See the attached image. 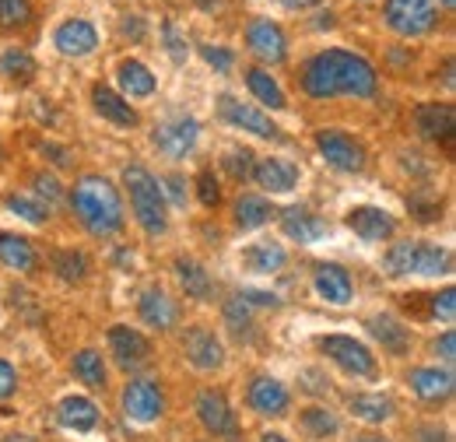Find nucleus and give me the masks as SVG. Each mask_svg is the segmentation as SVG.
I'll return each instance as SVG.
<instances>
[{"label":"nucleus","instance_id":"bb28decb","mask_svg":"<svg viewBox=\"0 0 456 442\" xmlns=\"http://www.w3.org/2000/svg\"><path fill=\"white\" fill-rule=\"evenodd\" d=\"M92 102H95L99 116H106V119L116 123V127H137V112L130 110L126 99H119L113 88L95 85V88H92Z\"/></svg>","mask_w":456,"mask_h":442},{"label":"nucleus","instance_id":"1a4fd4ad","mask_svg":"<svg viewBox=\"0 0 456 442\" xmlns=\"http://www.w3.org/2000/svg\"><path fill=\"white\" fill-rule=\"evenodd\" d=\"M218 112L225 116L232 127H242L246 134H256V137H264V141H281V130L271 123L267 112H260L256 106H242L235 95H222Z\"/></svg>","mask_w":456,"mask_h":442},{"label":"nucleus","instance_id":"c9c22d12","mask_svg":"<svg viewBox=\"0 0 456 442\" xmlns=\"http://www.w3.org/2000/svg\"><path fill=\"white\" fill-rule=\"evenodd\" d=\"M302 429L313 436V439H327V436H338V418L327 411V407H305L302 411Z\"/></svg>","mask_w":456,"mask_h":442},{"label":"nucleus","instance_id":"4c0bfd02","mask_svg":"<svg viewBox=\"0 0 456 442\" xmlns=\"http://www.w3.org/2000/svg\"><path fill=\"white\" fill-rule=\"evenodd\" d=\"M225 323L232 327V333L235 337H249V302H242L239 295L235 299H228L225 302Z\"/></svg>","mask_w":456,"mask_h":442},{"label":"nucleus","instance_id":"e2e57ef3","mask_svg":"<svg viewBox=\"0 0 456 442\" xmlns=\"http://www.w3.org/2000/svg\"><path fill=\"white\" fill-rule=\"evenodd\" d=\"M4 442H36V439H28V436H7Z\"/></svg>","mask_w":456,"mask_h":442},{"label":"nucleus","instance_id":"6ab92c4d","mask_svg":"<svg viewBox=\"0 0 456 442\" xmlns=\"http://www.w3.org/2000/svg\"><path fill=\"white\" fill-rule=\"evenodd\" d=\"M369 333L387 348V351H394V355H407V348H411V331L400 323L397 316H390V313H379V316H369Z\"/></svg>","mask_w":456,"mask_h":442},{"label":"nucleus","instance_id":"2f4dec72","mask_svg":"<svg viewBox=\"0 0 456 442\" xmlns=\"http://www.w3.org/2000/svg\"><path fill=\"white\" fill-rule=\"evenodd\" d=\"M246 85H249V92H253L264 106H271V110H285V92H281V85H278L267 70H260V67L246 70Z\"/></svg>","mask_w":456,"mask_h":442},{"label":"nucleus","instance_id":"b1692460","mask_svg":"<svg viewBox=\"0 0 456 442\" xmlns=\"http://www.w3.org/2000/svg\"><path fill=\"white\" fill-rule=\"evenodd\" d=\"M316 291L327 299V302H334V306H344V302H351V277L344 267L338 264H320L316 267Z\"/></svg>","mask_w":456,"mask_h":442},{"label":"nucleus","instance_id":"f257e3e1","mask_svg":"<svg viewBox=\"0 0 456 442\" xmlns=\"http://www.w3.org/2000/svg\"><path fill=\"white\" fill-rule=\"evenodd\" d=\"M302 88L313 99H334V95H358L369 99L379 88V78L369 60L347 53V50H327L313 56L302 70Z\"/></svg>","mask_w":456,"mask_h":442},{"label":"nucleus","instance_id":"72a5a7b5","mask_svg":"<svg viewBox=\"0 0 456 442\" xmlns=\"http://www.w3.org/2000/svg\"><path fill=\"white\" fill-rule=\"evenodd\" d=\"M74 376L92 389H106V365L99 351H77L74 355Z\"/></svg>","mask_w":456,"mask_h":442},{"label":"nucleus","instance_id":"ea45409f","mask_svg":"<svg viewBox=\"0 0 456 442\" xmlns=\"http://www.w3.org/2000/svg\"><path fill=\"white\" fill-rule=\"evenodd\" d=\"M28 18H32V4L28 0H0V25L4 29L25 25Z\"/></svg>","mask_w":456,"mask_h":442},{"label":"nucleus","instance_id":"9d476101","mask_svg":"<svg viewBox=\"0 0 456 442\" xmlns=\"http://www.w3.org/2000/svg\"><path fill=\"white\" fill-rule=\"evenodd\" d=\"M110 351H113L119 369H141L151 358L148 337L141 331H134V327H123V323H116L113 331H110Z\"/></svg>","mask_w":456,"mask_h":442},{"label":"nucleus","instance_id":"a878e982","mask_svg":"<svg viewBox=\"0 0 456 442\" xmlns=\"http://www.w3.org/2000/svg\"><path fill=\"white\" fill-rule=\"evenodd\" d=\"M285 246L278 242H253L246 253H242V267L253 271V274H274L285 267Z\"/></svg>","mask_w":456,"mask_h":442},{"label":"nucleus","instance_id":"f3484780","mask_svg":"<svg viewBox=\"0 0 456 442\" xmlns=\"http://www.w3.org/2000/svg\"><path fill=\"white\" fill-rule=\"evenodd\" d=\"M137 313H141V320H144L148 327H155V331H169L172 323H175V302H172L162 288L141 291Z\"/></svg>","mask_w":456,"mask_h":442},{"label":"nucleus","instance_id":"a18cd8bd","mask_svg":"<svg viewBox=\"0 0 456 442\" xmlns=\"http://www.w3.org/2000/svg\"><path fill=\"white\" fill-rule=\"evenodd\" d=\"M32 186H36V193H39V197H46V201H60V183H57V176H50V172H36Z\"/></svg>","mask_w":456,"mask_h":442},{"label":"nucleus","instance_id":"09e8293b","mask_svg":"<svg viewBox=\"0 0 456 442\" xmlns=\"http://www.w3.org/2000/svg\"><path fill=\"white\" fill-rule=\"evenodd\" d=\"M239 299H242V302H253V306H264V309H274V306H281V302H278V295H267V291H253V288H246Z\"/></svg>","mask_w":456,"mask_h":442},{"label":"nucleus","instance_id":"0eeeda50","mask_svg":"<svg viewBox=\"0 0 456 442\" xmlns=\"http://www.w3.org/2000/svg\"><path fill=\"white\" fill-rule=\"evenodd\" d=\"M162 411H166V397H162L159 383H151V380H130L126 383V389H123V414L130 422L151 425L155 418H162Z\"/></svg>","mask_w":456,"mask_h":442},{"label":"nucleus","instance_id":"58836bf2","mask_svg":"<svg viewBox=\"0 0 456 442\" xmlns=\"http://www.w3.org/2000/svg\"><path fill=\"white\" fill-rule=\"evenodd\" d=\"M57 274L63 277V281H81V277L88 274V260H85V253H74V250L57 253Z\"/></svg>","mask_w":456,"mask_h":442},{"label":"nucleus","instance_id":"c03bdc74","mask_svg":"<svg viewBox=\"0 0 456 442\" xmlns=\"http://www.w3.org/2000/svg\"><path fill=\"white\" fill-rule=\"evenodd\" d=\"M249 162H253L249 151H228L222 166H225V172L232 179H246V176H249Z\"/></svg>","mask_w":456,"mask_h":442},{"label":"nucleus","instance_id":"bf43d9fd","mask_svg":"<svg viewBox=\"0 0 456 442\" xmlns=\"http://www.w3.org/2000/svg\"><path fill=\"white\" fill-rule=\"evenodd\" d=\"M354 442H390L387 436H358Z\"/></svg>","mask_w":456,"mask_h":442},{"label":"nucleus","instance_id":"3c124183","mask_svg":"<svg viewBox=\"0 0 456 442\" xmlns=\"http://www.w3.org/2000/svg\"><path fill=\"white\" fill-rule=\"evenodd\" d=\"M43 155L46 159H53V166H70V151L67 148H57V144H43Z\"/></svg>","mask_w":456,"mask_h":442},{"label":"nucleus","instance_id":"c756f323","mask_svg":"<svg viewBox=\"0 0 456 442\" xmlns=\"http://www.w3.org/2000/svg\"><path fill=\"white\" fill-rule=\"evenodd\" d=\"M175 274H179V284H183V291H186V295H193V299H211V291H215L211 274H208L197 260L179 257V260H175Z\"/></svg>","mask_w":456,"mask_h":442},{"label":"nucleus","instance_id":"864d4df0","mask_svg":"<svg viewBox=\"0 0 456 442\" xmlns=\"http://www.w3.org/2000/svg\"><path fill=\"white\" fill-rule=\"evenodd\" d=\"M166 186H169V197L175 204H186V190H183V179L179 176H166Z\"/></svg>","mask_w":456,"mask_h":442},{"label":"nucleus","instance_id":"5fc2aeb1","mask_svg":"<svg viewBox=\"0 0 456 442\" xmlns=\"http://www.w3.org/2000/svg\"><path fill=\"white\" fill-rule=\"evenodd\" d=\"M418 436H421L425 442H450V436H446V432H436V429H421Z\"/></svg>","mask_w":456,"mask_h":442},{"label":"nucleus","instance_id":"6e6d98bb","mask_svg":"<svg viewBox=\"0 0 456 442\" xmlns=\"http://www.w3.org/2000/svg\"><path fill=\"white\" fill-rule=\"evenodd\" d=\"M288 11H305V7H316L320 0H281Z\"/></svg>","mask_w":456,"mask_h":442},{"label":"nucleus","instance_id":"052dcab7","mask_svg":"<svg viewBox=\"0 0 456 442\" xmlns=\"http://www.w3.org/2000/svg\"><path fill=\"white\" fill-rule=\"evenodd\" d=\"M197 4H200V7H204V11H211V7H218V4H222V0H197Z\"/></svg>","mask_w":456,"mask_h":442},{"label":"nucleus","instance_id":"6e6552de","mask_svg":"<svg viewBox=\"0 0 456 442\" xmlns=\"http://www.w3.org/2000/svg\"><path fill=\"white\" fill-rule=\"evenodd\" d=\"M316 148L323 151V159L341 172H362L365 168V151L358 141H351L341 130H320L316 134Z\"/></svg>","mask_w":456,"mask_h":442},{"label":"nucleus","instance_id":"37998d69","mask_svg":"<svg viewBox=\"0 0 456 442\" xmlns=\"http://www.w3.org/2000/svg\"><path fill=\"white\" fill-rule=\"evenodd\" d=\"M197 197H200V204H208V208H215V204L222 201V190H218V183H215L211 172H200V176H197Z\"/></svg>","mask_w":456,"mask_h":442},{"label":"nucleus","instance_id":"f704fd0d","mask_svg":"<svg viewBox=\"0 0 456 442\" xmlns=\"http://www.w3.org/2000/svg\"><path fill=\"white\" fill-rule=\"evenodd\" d=\"M0 70H4L11 81L28 85V81L36 78V60L25 53V50H4V56H0Z\"/></svg>","mask_w":456,"mask_h":442},{"label":"nucleus","instance_id":"0e129e2a","mask_svg":"<svg viewBox=\"0 0 456 442\" xmlns=\"http://www.w3.org/2000/svg\"><path fill=\"white\" fill-rule=\"evenodd\" d=\"M443 4H446V7H453V0H443Z\"/></svg>","mask_w":456,"mask_h":442},{"label":"nucleus","instance_id":"a211bd4d","mask_svg":"<svg viewBox=\"0 0 456 442\" xmlns=\"http://www.w3.org/2000/svg\"><path fill=\"white\" fill-rule=\"evenodd\" d=\"M253 176L271 193H291L295 183H298V168L291 166V162H285V159H260L256 168H253Z\"/></svg>","mask_w":456,"mask_h":442},{"label":"nucleus","instance_id":"39448f33","mask_svg":"<svg viewBox=\"0 0 456 442\" xmlns=\"http://www.w3.org/2000/svg\"><path fill=\"white\" fill-rule=\"evenodd\" d=\"M320 351H323L338 369H344L347 376H362V380L376 376V358H372V351H369L362 340H354V337H344V333L320 337Z\"/></svg>","mask_w":456,"mask_h":442},{"label":"nucleus","instance_id":"473e14b6","mask_svg":"<svg viewBox=\"0 0 456 442\" xmlns=\"http://www.w3.org/2000/svg\"><path fill=\"white\" fill-rule=\"evenodd\" d=\"M271 221V204L264 201V197H256V193H246V197H239V204H235V225L239 228H260V225H267Z\"/></svg>","mask_w":456,"mask_h":442},{"label":"nucleus","instance_id":"e433bc0d","mask_svg":"<svg viewBox=\"0 0 456 442\" xmlns=\"http://www.w3.org/2000/svg\"><path fill=\"white\" fill-rule=\"evenodd\" d=\"M7 211H14L18 218L32 221V225L50 221V208L39 204V201H32V197H7Z\"/></svg>","mask_w":456,"mask_h":442},{"label":"nucleus","instance_id":"8fccbe9b","mask_svg":"<svg viewBox=\"0 0 456 442\" xmlns=\"http://www.w3.org/2000/svg\"><path fill=\"white\" fill-rule=\"evenodd\" d=\"M436 351L443 355V362H446V365H453V362H456V333L453 331L443 333V340L436 344Z\"/></svg>","mask_w":456,"mask_h":442},{"label":"nucleus","instance_id":"4468645a","mask_svg":"<svg viewBox=\"0 0 456 442\" xmlns=\"http://www.w3.org/2000/svg\"><path fill=\"white\" fill-rule=\"evenodd\" d=\"M197 418H200V425H204L208 432H215V436H232V432H235V414H232V407H228L225 393H218V389H204V393L197 397Z\"/></svg>","mask_w":456,"mask_h":442},{"label":"nucleus","instance_id":"4d7b16f0","mask_svg":"<svg viewBox=\"0 0 456 442\" xmlns=\"http://www.w3.org/2000/svg\"><path fill=\"white\" fill-rule=\"evenodd\" d=\"M443 81H446V88H453V60H446V67H443Z\"/></svg>","mask_w":456,"mask_h":442},{"label":"nucleus","instance_id":"680f3d73","mask_svg":"<svg viewBox=\"0 0 456 442\" xmlns=\"http://www.w3.org/2000/svg\"><path fill=\"white\" fill-rule=\"evenodd\" d=\"M260 442H288V439H285V436H271V432H267V436H264Z\"/></svg>","mask_w":456,"mask_h":442},{"label":"nucleus","instance_id":"de8ad7c7","mask_svg":"<svg viewBox=\"0 0 456 442\" xmlns=\"http://www.w3.org/2000/svg\"><path fill=\"white\" fill-rule=\"evenodd\" d=\"M14 389H18V376H14L11 362H4V358H0V400H7Z\"/></svg>","mask_w":456,"mask_h":442},{"label":"nucleus","instance_id":"79ce46f5","mask_svg":"<svg viewBox=\"0 0 456 442\" xmlns=\"http://www.w3.org/2000/svg\"><path fill=\"white\" fill-rule=\"evenodd\" d=\"M432 316H439V320L453 323V316H456V291L453 288H443V291L432 299Z\"/></svg>","mask_w":456,"mask_h":442},{"label":"nucleus","instance_id":"13d9d810","mask_svg":"<svg viewBox=\"0 0 456 442\" xmlns=\"http://www.w3.org/2000/svg\"><path fill=\"white\" fill-rule=\"evenodd\" d=\"M330 25H334V14H330V11H327V14H320V18H316V29H330Z\"/></svg>","mask_w":456,"mask_h":442},{"label":"nucleus","instance_id":"a19ab883","mask_svg":"<svg viewBox=\"0 0 456 442\" xmlns=\"http://www.w3.org/2000/svg\"><path fill=\"white\" fill-rule=\"evenodd\" d=\"M162 39H166V50H169V56L175 63H183V60L190 56V46H186V39L179 36V25H175L172 18L162 21Z\"/></svg>","mask_w":456,"mask_h":442},{"label":"nucleus","instance_id":"dca6fc26","mask_svg":"<svg viewBox=\"0 0 456 442\" xmlns=\"http://www.w3.org/2000/svg\"><path fill=\"white\" fill-rule=\"evenodd\" d=\"M347 228L358 232L365 242H383L394 235V218L383 208H354L347 211Z\"/></svg>","mask_w":456,"mask_h":442},{"label":"nucleus","instance_id":"412c9836","mask_svg":"<svg viewBox=\"0 0 456 442\" xmlns=\"http://www.w3.org/2000/svg\"><path fill=\"white\" fill-rule=\"evenodd\" d=\"M414 123H418V134L421 137H450L453 134L456 112L446 102H428V106H418Z\"/></svg>","mask_w":456,"mask_h":442},{"label":"nucleus","instance_id":"ddd939ff","mask_svg":"<svg viewBox=\"0 0 456 442\" xmlns=\"http://www.w3.org/2000/svg\"><path fill=\"white\" fill-rule=\"evenodd\" d=\"M246 43H249L253 53L260 56V60H267V63H281L288 53L285 32H281L274 21H267V18L249 21V29H246Z\"/></svg>","mask_w":456,"mask_h":442},{"label":"nucleus","instance_id":"393cba45","mask_svg":"<svg viewBox=\"0 0 456 442\" xmlns=\"http://www.w3.org/2000/svg\"><path fill=\"white\" fill-rule=\"evenodd\" d=\"M411 389L428 400V404H439L446 397H453V376L450 372H439V369H414L411 372Z\"/></svg>","mask_w":456,"mask_h":442},{"label":"nucleus","instance_id":"2eb2a0df","mask_svg":"<svg viewBox=\"0 0 456 442\" xmlns=\"http://www.w3.org/2000/svg\"><path fill=\"white\" fill-rule=\"evenodd\" d=\"M53 43H57V50L63 56H88L95 46H99V32H95L88 21L70 18V21H63V25L57 29Z\"/></svg>","mask_w":456,"mask_h":442},{"label":"nucleus","instance_id":"9b49d317","mask_svg":"<svg viewBox=\"0 0 456 442\" xmlns=\"http://www.w3.org/2000/svg\"><path fill=\"white\" fill-rule=\"evenodd\" d=\"M183 348H186V358H190L193 369H204L208 372V369H218L225 362L222 340L208 331V327H190L186 337H183Z\"/></svg>","mask_w":456,"mask_h":442},{"label":"nucleus","instance_id":"c85d7f7f","mask_svg":"<svg viewBox=\"0 0 456 442\" xmlns=\"http://www.w3.org/2000/svg\"><path fill=\"white\" fill-rule=\"evenodd\" d=\"M347 407H351V414H354V418L372 422V425H379V422L394 418V400H390V397H383V393H358V397H351V400H347Z\"/></svg>","mask_w":456,"mask_h":442},{"label":"nucleus","instance_id":"49530a36","mask_svg":"<svg viewBox=\"0 0 456 442\" xmlns=\"http://www.w3.org/2000/svg\"><path fill=\"white\" fill-rule=\"evenodd\" d=\"M200 53H204V60H208V63H211L218 74H228V70H232V53H228V50H222V46H204Z\"/></svg>","mask_w":456,"mask_h":442},{"label":"nucleus","instance_id":"5701e85b","mask_svg":"<svg viewBox=\"0 0 456 442\" xmlns=\"http://www.w3.org/2000/svg\"><path fill=\"white\" fill-rule=\"evenodd\" d=\"M249 404L260 414H281L288 407V389L278 380H271V376H256L249 383Z\"/></svg>","mask_w":456,"mask_h":442},{"label":"nucleus","instance_id":"7c9ffc66","mask_svg":"<svg viewBox=\"0 0 456 442\" xmlns=\"http://www.w3.org/2000/svg\"><path fill=\"white\" fill-rule=\"evenodd\" d=\"M0 260H4L11 271H21V274L36 267V253H32L28 239L7 235V232H0Z\"/></svg>","mask_w":456,"mask_h":442},{"label":"nucleus","instance_id":"20e7f679","mask_svg":"<svg viewBox=\"0 0 456 442\" xmlns=\"http://www.w3.org/2000/svg\"><path fill=\"white\" fill-rule=\"evenodd\" d=\"M453 257L446 246H436V242H397L383 267L390 271V277H407V274H418V277H439L450 271Z\"/></svg>","mask_w":456,"mask_h":442},{"label":"nucleus","instance_id":"423d86ee","mask_svg":"<svg viewBox=\"0 0 456 442\" xmlns=\"http://www.w3.org/2000/svg\"><path fill=\"white\" fill-rule=\"evenodd\" d=\"M383 18L397 36H425L439 21L432 0H387Z\"/></svg>","mask_w":456,"mask_h":442},{"label":"nucleus","instance_id":"f03ea898","mask_svg":"<svg viewBox=\"0 0 456 442\" xmlns=\"http://www.w3.org/2000/svg\"><path fill=\"white\" fill-rule=\"evenodd\" d=\"M70 208L92 235H116L123 228L119 190L102 176H81L70 193Z\"/></svg>","mask_w":456,"mask_h":442},{"label":"nucleus","instance_id":"f8f14e48","mask_svg":"<svg viewBox=\"0 0 456 442\" xmlns=\"http://www.w3.org/2000/svg\"><path fill=\"white\" fill-rule=\"evenodd\" d=\"M197 137H200V127H197V119H190V116L169 119V123H162V127L155 130V144H159L169 159L190 155L193 144H197Z\"/></svg>","mask_w":456,"mask_h":442},{"label":"nucleus","instance_id":"aec40b11","mask_svg":"<svg viewBox=\"0 0 456 442\" xmlns=\"http://www.w3.org/2000/svg\"><path fill=\"white\" fill-rule=\"evenodd\" d=\"M281 228L295 242H316V239L327 235V221L316 218L309 208H288L285 218H281Z\"/></svg>","mask_w":456,"mask_h":442},{"label":"nucleus","instance_id":"4be33fe9","mask_svg":"<svg viewBox=\"0 0 456 442\" xmlns=\"http://www.w3.org/2000/svg\"><path fill=\"white\" fill-rule=\"evenodd\" d=\"M57 414H60V425L63 429H74V432H92L95 422H99V407L88 397H63Z\"/></svg>","mask_w":456,"mask_h":442},{"label":"nucleus","instance_id":"7ed1b4c3","mask_svg":"<svg viewBox=\"0 0 456 442\" xmlns=\"http://www.w3.org/2000/svg\"><path fill=\"white\" fill-rule=\"evenodd\" d=\"M123 183H126V190H130V208H134V218L141 221V228H144L148 235H162V232L169 228L162 183H159L144 166L123 168Z\"/></svg>","mask_w":456,"mask_h":442},{"label":"nucleus","instance_id":"cd10ccee","mask_svg":"<svg viewBox=\"0 0 456 442\" xmlns=\"http://www.w3.org/2000/svg\"><path fill=\"white\" fill-rule=\"evenodd\" d=\"M116 74H119V85H123V92H126L130 99H144V95L155 92V74H151L141 60H123Z\"/></svg>","mask_w":456,"mask_h":442},{"label":"nucleus","instance_id":"603ef678","mask_svg":"<svg viewBox=\"0 0 456 442\" xmlns=\"http://www.w3.org/2000/svg\"><path fill=\"white\" fill-rule=\"evenodd\" d=\"M123 36L134 39V43H141V39H144V21H141V18H126V21H123Z\"/></svg>","mask_w":456,"mask_h":442}]
</instances>
